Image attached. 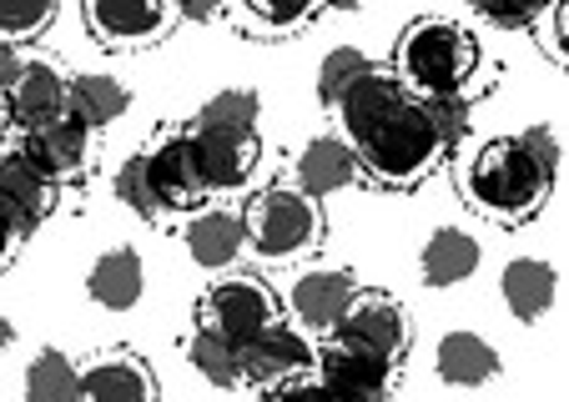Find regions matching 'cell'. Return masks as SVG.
Instances as JSON below:
<instances>
[{"instance_id":"cell-13","label":"cell","mask_w":569,"mask_h":402,"mask_svg":"<svg viewBox=\"0 0 569 402\" xmlns=\"http://www.w3.org/2000/svg\"><path fill=\"white\" fill-rule=\"evenodd\" d=\"M87 26L101 46H147L167 31V0H87Z\"/></svg>"},{"instance_id":"cell-30","label":"cell","mask_w":569,"mask_h":402,"mask_svg":"<svg viewBox=\"0 0 569 402\" xmlns=\"http://www.w3.org/2000/svg\"><path fill=\"white\" fill-rule=\"evenodd\" d=\"M252 16H258L262 26H272V31H298L302 21H312V11L318 6H338V11H353L358 0H242Z\"/></svg>"},{"instance_id":"cell-27","label":"cell","mask_w":569,"mask_h":402,"mask_svg":"<svg viewBox=\"0 0 569 402\" xmlns=\"http://www.w3.org/2000/svg\"><path fill=\"white\" fill-rule=\"evenodd\" d=\"M187 362H192V372L202 382H212V388H237V352L232 342H222L217 332H192V342H187Z\"/></svg>"},{"instance_id":"cell-10","label":"cell","mask_w":569,"mask_h":402,"mask_svg":"<svg viewBox=\"0 0 569 402\" xmlns=\"http://www.w3.org/2000/svg\"><path fill=\"white\" fill-rule=\"evenodd\" d=\"M232 352H237V378L262 382V388L288 382V378H302V372L312 368V342L282 318L268 322L262 332H252L248 342H237Z\"/></svg>"},{"instance_id":"cell-22","label":"cell","mask_w":569,"mask_h":402,"mask_svg":"<svg viewBox=\"0 0 569 402\" xmlns=\"http://www.w3.org/2000/svg\"><path fill=\"white\" fill-rule=\"evenodd\" d=\"M398 96H403V81H398L393 71H383V66H368V71L358 76V81L348 86L343 96H338V117H343L348 141L363 137V131L373 127V121L383 117L388 107H393Z\"/></svg>"},{"instance_id":"cell-12","label":"cell","mask_w":569,"mask_h":402,"mask_svg":"<svg viewBox=\"0 0 569 402\" xmlns=\"http://www.w3.org/2000/svg\"><path fill=\"white\" fill-rule=\"evenodd\" d=\"M358 277L348 267H312V272L292 277L288 287V312L298 318V328L308 332H333L338 318L348 312V302L358 297Z\"/></svg>"},{"instance_id":"cell-38","label":"cell","mask_w":569,"mask_h":402,"mask_svg":"<svg viewBox=\"0 0 569 402\" xmlns=\"http://www.w3.org/2000/svg\"><path fill=\"white\" fill-rule=\"evenodd\" d=\"M177 16H187V21H212L217 11H222V0H167Z\"/></svg>"},{"instance_id":"cell-5","label":"cell","mask_w":569,"mask_h":402,"mask_svg":"<svg viewBox=\"0 0 569 402\" xmlns=\"http://www.w3.org/2000/svg\"><path fill=\"white\" fill-rule=\"evenodd\" d=\"M278 318H282V308L262 277H222V282H212L202 292V302H197V328L217 332V338L232 342V348L248 342L252 332H262Z\"/></svg>"},{"instance_id":"cell-29","label":"cell","mask_w":569,"mask_h":402,"mask_svg":"<svg viewBox=\"0 0 569 402\" xmlns=\"http://www.w3.org/2000/svg\"><path fill=\"white\" fill-rule=\"evenodd\" d=\"M61 0H0V36L6 41H31L56 21Z\"/></svg>"},{"instance_id":"cell-1","label":"cell","mask_w":569,"mask_h":402,"mask_svg":"<svg viewBox=\"0 0 569 402\" xmlns=\"http://www.w3.org/2000/svg\"><path fill=\"white\" fill-rule=\"evenodd\" d=\"M358 157V177H373L378 187L409 191L419 187L423 177H433L449 147H443L439 127L429 121V107H423L413 91H403L373 127L363 131L358 141H348Z\"/></svg>"},{"instance_id":"cell-28","label":"cell","mask_w":569,"mask_h":402,"mask_svg":"<svg viewBox=\"0 0 569 402\" xmlns=\"http://www.w3.org/2000/svg\"><path fill=\"white\" fill-rule=\"evenodd\" d=\"M368 66L373 61H368L363 51H353V46H338V51L322 56V66H318V101L322 107H338V96H343Z\"/></svg>"},{"instance_id":"cell-24","label":"cell","mask_w":569,"mask_h":402,"mask_svg":"<svg viewBox=\"0 0 569 402\" xmlns=\"http://www.w3.org/2000/svg\"><path fill=\"white\" fill-rule=\"evenodd\" d=\"M127 107H131V91L117 76H71V117L81 127L101 131L127 117Z\"/></svg>"},{"instance_id":"cell-6","label":"cell","mask_w":569,"mask_h":402,"mask_svg":"<svg viewBox=\"0 0 569 402\" xmlns=\"http://www.w3.org/2000/svg\"><path fill=\"white\" fill-rule=\"evenodd\" d=\"M328 338H338L343 348H358V352H373V358L393 362L409 352V312H403V302H393L388 292H368V287H358V297L348 302V312L338 318V328L328 332Z\"/></svg>"},{"instance_id":"cell-35","label":"cell","mask_w":569,"mask_h":402,"mask_svg":"<svg viewBox=\"0 0 569 402\" xmlns=\"http://www.w3.org/2000/svg\"><path fill=\"white\" fill-rule=\"evenodd\" d=\"M262 402H333L322 392L318 378H288V382H272V392Z\"/></svg>"},{"instance_id":"cell-14","label":"cell","mask_w":569,"mask_h":402,"mask_svg":"<svg viewBox=\"0 0 569 402\" xmlns=\"http://www.w3.org/2000/svg\"><path fill=\"white\" fill-rule=\"evenodd\" d=\"M81 402H157V378L137 352H101L81 368Z\"/></svg>"},{"instance_id":"cell-33","label":"cell","mask_w":569,"mask_h":402,"mask_svg":"<svg viewBox=\"0 0 569 402\" xmlns=\"http://www.w3.org/2000/svg\"><path fill=\"white\" fill-rule=\"evenodd\" d=\"M117 201L121 207H131L137 217H157V207H151V197H147V181H141V161L137 157H127L121 161V171H117Z\"/></svg>"},{"instance_id":"cell-40","label":"cell","mask_w":569,"mask_h":402,"mask_svg":"<svg viewBox=\"0 0 569 402\" xmlns=\"http://www.w3.org/2000/svg\"><path fill=\"white\" fill-rule=\"evenodd\" d=\"M6 127H11V111H6V96H0V137H6Z\"/></svg>"},{"instance_id":"cell-32","label":"cell","mask_w":569,"mask_h":402,"mask_svg":"<svg viewBox=\"0 0 569 402\" xmlns=\"http://www.w3.org/2000/svg\"><path fill=\"white\" fill-rule=\"evenodd\" d=\"M469 6L495 26H535L549 11V0H469Z\"/></svg>"},{"instance_id":"cell-3","label":"cell","mask_w":569,"mask_h":402,"mask_svg":"<svg viewBox=\"0 0 569 402\" xmlns=\"http://www.w3.org/2000/svg\"><path fill=\"white\" fill-rule=\"evenodd\" d=\"M473 71H479V41L459 21L423 16V21L403 26L393 51V76L403 81V91H413L419 101L459 96L473 81Z\"/></svg>"},{"instance_id":"cell-15","label":"cell","mask_w":569,"mask_h":402,"mask_svg":"<svg viewBox=\"0 0 569 402\" xmlns=\"http://www.w3.org/2000/svg\"><path fill=\"white\" fill-rule=\"evenodd\" d=\"M21 151L51 181H66V177H76V171L91 161V127H81V121L66 111V117H56V121H46V127L26 131Z\"/></svg>"},{"instance_id":"cell-18","label":"cell","mask_w":569,"mask_h":402,"mask_svg":"<svg viewBox=\"0 0 569 402\" xmlns=\"http://www.w3.org/2000/svg\"><path fill=\"white\" fill-rule=\"evenodd\" d=\"M499 292H505V308L515 312L519 322H539L559 297V272L539 257H515L499 277Z\"/></svg>"},{"instance_id":"cell-37","label":"cell","mask_w":569,"mask_h":402,"mask_svg":"<svg viewBox=\"0 0 569 402\" xmlns=\"http://www.w3.org/2000/svg\"><path fill=\"white\" fill-rule=\"evenodd\" d=\"M21 61H26V56L16 51V41H6V36H0V96L11 91V81L21 76Z\"/></svg>"},{"instance_id":"cell-16","label":"cell","mask_w":569,"mask_h":402,"mask_svg":"<svg viewBox=\"0 0 569 402\" xmlns=\"http://www.w3.org/2000/svg\"><path fill=\"white\" fill-rule=\"evenodd\" d=\"M358 181V157L348 141L338 137H312L308 147L298 151V191L312 201L322 197H338Z\"/></svg>"},{"instance_id":"cell-7","label":"cell","mask_w":569,"mask_h":402,"mask_svg":"<svg viewBox=\"0 0 569 402\" xmlns=\"http://www.w3.org/2000/svg\"><path fill=\"white\" fill-rule=\"evenodd\" d=\"M137 161H141V181H147V197H151V207H157V217L192 212V207L207 201V187L192 167V151H187L182 131H167V137H157L151 147H141Z\"/></svg>"},{"instance_id":"cell-20","label":"cell","mask_w":569,"mask_h":402,"mask_svg":"<svg viewBox=\"0 0 569 402\" xmlns=\"http://www.w3.org/2000/svg\"><path fill=\"white\" fill-rule=\"evenodd\" d=\"M56 187H61V181L46 177L21 147L0 151V197L11 201L26 222H41V217L56 212Z\"/></svg>"},{"instance_id":"cell-31","label":"cell","mask_w":569,"mask_h":402,"mask_svg":"<svg viewBox=\"0 0 569 402\" xmlns=\"http://www.w3.org/2000/svg\"><path fill=\"white\" fill-rule=\"evenodd\" d=\"M429 107V121L439 127V137H443V147H459L463 137H469V96H433V101H423Z\"/></svg>"},{"instance_id":"cell-19","label":"cell","mask_w":569,"mask_h":402,"mask_svg":"<svg viewBox=\"0 0 569 402\" xmlns=\"http://www.w3.org/2000/svg\"><path fill=\"white\" fill-rule=\"evenodd\" d=\"M433 372L449 388H483L489 378H499V352L495 342H483L479 332H449L433 348Z\"/></svg>"},{"instance_id":"cell-36","label":"cell","mask_w":569,"mask_h":402,"mask_svg":"<svg viewBox=\"0 0 569 402\" xmlns=\"http://www.w3.org/2000/svg\"><path fill=\"white\" fill-rule=\"evenodd\" d=\"M519 141H525V151L539 161V167H549L559 177V141H555V131L529 127V131H519Z\"/></svg>"},{"instance_id":"cell-17","label":"cell","mask_w":569,"mask_h":402,"mask_svg":"<svg viewBox=\"0 0 569 402\" xmlns=\"http://www.w3.org/2000/svg\"><path fill=\"white\" fill-rule=\"evenodd\" d=\"M141 287H147V267L131 247H111L91 262L87 272V297L107 312H131L141 302Z\"/></svg>"},{"instance_id":"cell-34","label":"cell","mask_w":569,"mask_h":402,"mask_svg":"<svg viewBox=\"0 0 569 402\" xmlns=\"http://www.w3.org/2000/svg\"><path fill=\"white\" fill-rule=\"evenodd\" d=\"M26 232H31V222H26V217H21V212H16L11 201L0 197V262H11V257H16V252H21Z\"/></svg>"},{"instance_id":"cell-9","label":"cell","mask_w":569,"mask_h":402,"mask_svg":"<svg viewBox=\"0 0 569 402\" xmlns=\"http://www.w3.org/2000/svg\"><path fill=\"white\" fill-rule=\"evenodd\" d=\"M312 368H318L322 392L333 402H388V392H393V362L343 348L338 338H328L322 352H312Z\"/></svg>"},{"instance_id":"cell-8","label":"cell","mask_w":569,"mask_h":402,"mask_svg":"<svg viewBox=\"0 0 569 402\" xmlns=\"http://www.w3.org/2000/svg\"><path fill=\"white\" fill-rule=\"evenodd\" d=\"M187 151H192V167L202 177L207 197L217 191H237L242 181L258 171V131H212V127H182Z\"/></svg>"},{"instance_id":"cell-23","label":"cell","mask_w":569,"mask_h":402,"mask_svg":"<svg viewBox=\"0 0 569 402\" xmlns=\"http://www.w3.org/2000/svg\"><path fill=\"white\" fill-rule=\"evenodd\" d=\"M423 282L429 287H459L473 277V267H479V242H473L469 232H459V227H439V232L423 242Z\"/></svg>"},{"instance_id":"cell-4","label":"cell","mask_w":569,"mask_h":402,"mask_svg":"<svg viewBox=\"0 0 569 402\" xmlns=\"http://www.w3.org/2000/svg\"><path fill=\"white\" fill-rule=\"evenodd\" d=\"M242 237L268 262H292L322 242V207L298 187H268L242 207Z\"/></svg>"},{"instance_id":"cell-25","label":"cell","mask_w":569,"mask_h":402,"mask_svg":"<svg viewBox=\"0 0 569 402\" xmlns=\"http://www.w3.org/2000/svg\"><path fill=\"white\" fill-rule=\"evenodd\" d=\"M26 402H81V368L66 352L41 348L26 362Z\"/></svg>"},{"instance_id":"cell-39","label":"cell","mask_w":569,"mask_h":402,"mask_svg":"<svg viewBox=\"0 0 569 402\" xmlns=\"http://www.w3.org/2000/svg\"><path fill=\"white\" fill-rule=\"evenodd\" d=\"M11 342H16V328H11V322H6V318H0V352L11 348Z\"/></svg>"},{"instance_id":"cell-21","label":"cell","mask_w":569,"mask_h":402,"mask_svg":"<svg viewBox=\"0 0 569 402\" xmlns=\"http://www.w3.org/2000/svg\"><path fill=\"white\" fill-rule=\"evenodd\" d=\"M248 237H242V217L232 212H197L187 222V257H192L202 272H227V267L242 257Z\"/></svg>"},{"instance_id":"cell-2","label":"cell","mask_w":569,"mask_h":402,"mask_svg":"<svg viewBox=\"0 0 569 402\" xmlns=\"http://www.w3.org/2000/svg\"><path fill=\"white\" fill-rule=\"evenodd\" d=\"M463 197L495 222H529L555 191V171L539 167L519 137H495L463 161Z\"/></svg>"},{"instance_id":"cell-26","label":"cell","mask_w":569,"mask_h":402,"mask_svg":"<svg viewBox=\"0 0 569 402\" xmlns=\"http://www.w3.org/2000/svg\"><path fill=\"white\" fill-rule=\"evenodd\" d=\"M262 117V96L237 86V91H217L202 111L192 117V127H212V131H258Z\"/></svg>"},{"instance_id":"cell-11","label":"cell","mask_w":569,"mask_h":402,"mask_svg":"<svg viewBox=\"0 0 569 402\" xmlns=\"http://www.w3.org/2000/svg\"><path fill=\"white\" fill-rule=\"evenodd\" d=\"M6 111H11V127H21V131H36V127H46V121L66 117V111H71V76L61 71V61H51V56H26L21 76H16L11 91H6Z\"/></svg>"}]
</instances>
